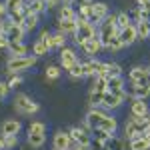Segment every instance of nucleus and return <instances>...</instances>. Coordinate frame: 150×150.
I'll list each match as a JSON object with an SVG mask.
<instances>
[{"label":"nucleus","mask_w":150,"mask_h":150,"mask_svg":"<svg viewBox=\"0 0 150 150\" xmlns=\"http://www.w3.org/2000/svg\"><path fill=\"white\" fill-rule=\"evenodd\" d=\"M84 122H86V128L90 132L102 130L106 134H116V130H118V120L114 116H110L108 112L100 110V108H90L86 118H84Z\"/></svg>","instance_id":"obj_1"},{"label":"nucleus","mask_w":150,"mask_h":150,"mask_svg":"<svg viewBox=\"0 0 150 150\" xmlns=\"http://www.w3.org/2000/svg\"><path fill=\"white\" fill-rule=\"evenodd\" d=\"M116 34H118L116 14H108L102 22L98 24V32H96V36H98V40H100L102 48L108 46V44H110V40H112V38H116Z\"/></svg>","instance_id":"obj_2"},{"label":"nucleus","mask_w":150,"mask_h":150,"mask_svg":"<svg viewBox=\"0 0 150 150\" xmlns=\"http://www.w3.org/2000/svg\"><path fill=\"white\" fill-rule=\"evenodd\" d=\"M44 142H46V124L36 120L28 126V144L32 148H42Z\"/></svg>","instance_id":"obj_3"},{"label":"nucleus","mask_w":150,"mask_h":150,"mask_svg":"<svg viewBox=\"0 0 150 150\" xmlns=\"http://www.w3.org/2000/svg\"><path fill=\"white\" fill-rule=\"evenodd\" d=\"M34 64H36V56H30V54H26V56H12L6 62V70L10 74H20L24 70L32 68Z\"/></svg>","instance_id":"obj_4"},{"label":"nucleus","mask_w":150,"mask_h":150,"mask_svg":"<svg viewBox=\"0 0 150 150\" xmlns=\"http://www.w3.org/2000/svg\"><path fill=\"white\" fill-rule=\"evenodd\" d=\"M14 108H16V112H20L24 116H32L40 110L38 102H34L28 94H16L14 96Z\"/></svg>","instance_id":"obj_5"},{"label":"nucleus","mask_w":150,"mask_h":150,"mask_svg":"<svg viewBox=\"0 0 150 150\" xmlns=\"http://www.w3.org/2000/svg\"><path fill=\"white\" fill-rule=\"evenodd\" d=\"M148 128V120L146 118H136V116H130L124 124V134H126L128 140L136 138V136H142L144 130Z\"/></svg>","instance_id":"obj_6"},{"label":"nucleus","mask_w":150,"mask_h":150,"mask_svg":"<svg viewBox=\"0 0 150 150\" xmlns=\"http://www.w3.org/2000/svg\"><path fill=\"white\" fill-rule=\"evenodd\" d=\"M76 32H74V42L78 44V46H82L84 42H88L90 38H94L96 36V28H94L90 22H86V20H76Z\"/></svg>","instance_id":"obj_7"},{"label":"nucleus","mask_w":150,"mask_h":150,"mask_svg":"<svg viewBox=\"0 0 150 150\" xmlns=\"http://www.w3.org/2000/svg\"><path fill=\"white\" fill-rule=\"evenodd\" d=\"M90 130L88 128H82V126H74L68 130L70 138H72V144L76 146H82V148H90V142H92V134H88Z\"/></svg>","instance_id":"obj_8"},{"label":"nucleus","mask_w":150,"mask_h":150,"mask_svg":"<svg viewBox=\"0 0 150 150\" xmlns=\"http://www.w3.org/2000/svg\"><path fill=\"white\" fill-rule=\"evenodd\" d=\"M110 14V10H108V4L106 2H92L90 6H88V22L92 24H100Z\"/></svg>","instance_id":"obj_9"},{"label":"nucleus","mask_w":150,"mask_h":150,"mask_svg":"<svg viewBox=\"0 0 150 150\" xmlns=\"http://www.w3.org/2000/svg\"><path fill=\"white\" fill-rule=\"evenodd\" d=\"M2 24H4V32H2V34L8 38L10 44H14V42H22L24 40V34H26V32H24V28L20 26V24H12L8 18L2 20Z\"/></svg>","instance_id":"obj_10"},{"label":"nucleus","mask_w":150,"mask_h":150,"mask_svg":"<svg viewBox=\"0 0 150 150\" xmlns=\"http://www.w3.org/2000/svg\"><path fill=\"white\" fill-rule=\"evenodd\" d=\"M82 72H84V76H94V78L104 76V62L90 58L88 62H82Z\"/></svg>","instance_id":"obj_11"},{"label":"nucleus","mask_w":150,"mask_h":150,"mask_svg":"<svg viewBox=\"0 0 150 150\" xmlns=\"http://www.w3.org/2000/svg\"><path fill=\"white\" fill-rule=\"evenodd\" d=\"M74 64H78V56L74 48H60V66L64 70H70Z\"/></svg>","instance_id":"obj_12"},{"label":"nucleus","mask_w":150,"mask_h":150,"mask_svg":"<svg viewBox=\"0 0 150 150\" xmlns=\"http://www.w3.org/2000/svg\"><path fill=\"white\" fill-rule=\"evenodd\" d=\"M116 38L120 40V44H122V46H130V44H134V42L138 40V36H136V26H134V24H130V26H126V28L118 30Z\"/></svg>","instance_id":"obj_13"},{"label":"nucleus","mask_w":150,"mask_h":150,"mask_svg":"<svg viewBox=\"0 0 150 150\" xmlns=\"http://www.w3.org/2000/svg\"><path fill=\"white\" fill-rule=\"evenodd\" d=\"M126 98H128V96H120V94H110V92H104L100 106H104L106 110H116V108H120V106H122V102H124Z\"/></svg>","instance_id":"obj_14"},{"label":"nucleus","mask_w":150,"mask_h":150,"mask_svg":"<svg viewBox=\"0 0 150 150\" xmlns=\"http://www.w3.org/2000/svg\"><path fill=\"white\" fill-rule=\"evenodd\" d=\"M72 146V138H70L68 132L64 130H58L52 138V150H68Z\"/></svg>","instance_id":"obj_15"},{"label":"nucleus","mask_w":150,"mask_h":150,"mask_svg":"<svg viewBox=\"0 0 150 150\" xmlns=\"http://www.w3.org/2000/svg\"><path fill=\"white\" fill-rule=\"evenodd\" d=\"M106 92L120 94V96H128V94H126V86H124V78H122V76L108 78V82H106Z\"/></svg>","instance_id":"obj_16"},{"label":"nucleus","mask_w":150,"mask_h":150,"mask_svg":"<svg viewBox=\"0 0 150 150\" xmlns=\"http://www.w3.org/2000/svg\"><path fill=\"white\" fill-rule=\"evenodd\" d=\"M148 104L146 100H142V98H132V104H130V114L136 116V118H146L148 114Z\"/></svg>","instance_id":"obj_17"},{"label":"nucleus","mask_w":150,"mask_h":150,"mask_svg":"<svg viewBox=\"0 0 150 150\" xmlns=\"http://www.w3.org/2000/svg\"><path fill=\"white\" fill-rule=\"evenodd\" d=\"M82 50H84V54L86 56H90V58H94L100 50H102V44H100V40H98V36H94V38H90L88 42H84L82 44Z\"/></svg>","instance_id":"obj_18"},{"label":"nucleus","mask_w":150,"mask_h":150,"mask_svg":"<svg viewBox=\"0 0 150 150\" xmlns=\"http://www.w3.org/2000/svg\"><path fill=\"white\" fill-rule=\"evenodd\" d=\"M126 94H130L132 98H142V100H146L150 96V86L148 84H132L126 90Z\"/></svg>","instance_id":"obj_19"},{"label":"nucleus","mask_w":150,"mask_h":150,"mask_svg":"<svg viewBox=\"0 0 150 150\" xmlns=\"http://www.w3.org/2000/svg\"><path fill=\"white\" fill-rule=\"evenodd\" d=\"M146 76H148V68H144V66H136L128 74L132 84H146Z\"/></svg>","instance_id":"obj_20"},{"label":"nucleus","mask_w":150,"mask_h":150,"mask_svg":"<svg viewBox=\"0 0 150 150\" xmlns=\"http://www.w3.org/2000/svg\"><path fill=\"white\" fill-rule=\"evenodd\" d=\"M20 128H22V124H20L18 120L10 118V120H6V122L2 124V136H18Z\"/></svg>","instance_id":"obj_21"},{"label":"nucleus","mask_w":150,"mask_h":150,"mask_svg":"<svg viewBox=\"0 0 150 150\" xmlns=\"http://www.w3.org/2000/svg\"><path fill=\"white\" fill-rule=\"evenodd\" d=\"M128 148L130 150H150V138H146L144 134L142 136H136L128 142Z\"/></svg>","instance_id":"obj_22"},{"label":"nucleus","mask_w":150,"mask_h":150,"mask_svg":"<svg viewBox=\"0 0 150 150\" xmlns=\"http://www.w3.org/2000/svg\"><path fill=\"white\" fill-rule=\"evenodd\" d=\"M76 20H58V32L60 34H64V36H68V34H74L76 32Z\"/></svg>","instance_id":"obj_23"},{"label":"nucleus","mask_w":150,"mask_h":150,"mask_svg":"<svg viewBox=\"0 0 150 150\" xmlns=\"http://www.w3.org/2000/svg\"><path fill=\"white\" fill-rule=\"evenodd\" d=\"M114 76H122V68L116 62H104V78H114Z\"/></svg>","instance_id":"obj_24"},{"label":"nucleus","mask_w":150,"mask_h":150,"mask_svg":"<svg viewBox=\"0 0 150 150\" xmlns=\"http://www.w3.org/2000/svg\"><path fill=\"white\" fill-rule=\"evenodd\" d=\"M26 12H30V14H42V12L46 10V4H44V0H30L28 4H26Z\"/></svg>","instance_id":"obj_25"},{"label":"nucleus","mask_w":150,"mask_h":150,"mask_svg":"<svg viewBox=\"0 0 150 150\" xmlns=\"http://www.w3.org/2000/svg\"><path fill=\"white\" fill-rule=\"evenodd\" d=\"M36 26H38V16H36V14H30V12H26V14H24V20H22L24 32H32Z\"/></svg>","instance_id":"obj_26"},{"label":"nucleus","mask_w":150,"mask_h":150,"mask_svg":"<svg viewBox=\"0 0 150 150\" xmlns=\"http://www.w3.org/2000/svg\"><path fill=\"white\" fill-rule=\"evenodd\" d=\"M104 148L106 150H124V140L112 134V136H108V140L104 142Z\"/></svg>","instance_id":"obj_27"},{"label":"nucleus","mask_w":150,"mask_h":150,"mask_svg":"<svg viewBox=\"0 0 150 150\" xmlns=\"http://www.w3.org/2000/svg\"><path fill=\"white\" fill-rule=\"evenodd\" d=\"M58 16H60V20H76V10L70 4H60Z\"/></svg>","instance_id":"obj_28"},{"label":"nucleus","mask_w":150,"mask_h":150,"mask_svg":"<svg viewBox=\"0 0 150 150\" xmlns=\"http://www.w3.org/2000/svg\"><path fill=\"white\" fill-rule=\"evenodd\" d=\"M134 26H136V36H138V40L150 38V28H148V22H146V20H140V22H136Z\"/></svg>","instance_id":"obj_29"},{"label":"nucleus","mask_w":150,"mask_h":150,"mask_svg":"<svg viewBox=\"0 0 150 150\" xmlns=\"http://www.w3.org/2000/svg\"><path fill=\"white\" fill-rule=\"evenodd\" d=\"M8 50H10L12 56H26L28 46H26L24 42H14V44H8Z\"/></svg>","instance_id":"obj_30"},{"label":"nucleus","mask_w":150,"mask_h":150,"mask_svg":"<svg viewBox=\"0 0 150 150\" xmlns=\"http://www.w3.org/2000/svg\"><path fill=\"white\" fill-rule=\"evenodd\" d=\"M106 82H108V78H104V76L94 78V84H92V88H90V92L104 94V92H106Z\"/></svg>","instance_id":"obj_31"},{"label":"nucleus","mask_w":150,"mask_h":150,"mask_svg":"<svg viewBox=\"0 0 150 150\" xmlns=\"http://www.w3.org/2000/svg\"><path fill=\"white\" fill-rule=\"evenodd\" d=\"M48 52H50V50H48V46L42 42V40H40V38H38V40L34 42V46H32V54L38 58V56H44V54H48Z\"/></svg>","instance_id":"obj_32"},{"label":"nucleus","mask_w":150,"mask_h":150,"mask_svg":"<svg viewBox=\"0 0 150 150\" xmlns=\"http://www.w3.org/2000/svg\"><path fill=\"white\" fill-rule=\"evenodd\" d=\"M132 24V18L128 16L126 12H120V14H116V26H118V30H122V28H126Z\"/></svg>","instance_id":"obj_33"},{"label":"nucleus","mask_w":150,"mask_h":150,"mask_svg":"<svg viewBox=\"0 0 150 150\" xmlns=\"http://www.w3.org/2000/svg\"><path fill=\"white\" fill-rule=\"evenodd\" d=\"M150 12H146L142 6H138V8H134V12H132V18H134V22H140V20H148Z\"/></svg>","instance_id":"obj_34"},{"label":"nucleus","mask_w":150,"mask_h":150,"mask_svg":"<svg viewBox=\"0 0 150 150\" xmlns=\"http://www.w3.org/2000/svg\"><path fill=\"white\" fill-rule=\"evenodd\" d=\"M60 66H46V78L48 80H58L60 78Z\"/></svg>","instance_id":"obj_35"},{"label":"nucleus","mask_w":150,"mask_h":150,"mask_svg":"<svg viewBox=\"0 0 150 150\" xmlns=\"http://www.w3.org/2000/svg\"><path fill=\"white\" fill-rule=\"evenodd\" d=\"M4 140V150H12L18 146V136H2Z\"/></svg>","instance_id":"obj_36"},{"label":"nucleus","mask_w":150,"mask_h":150,"mask_svg":"<svg viewBox=\"0 0 150 150\" xmlns=\"http://www.w3.org/2000/svg\"><path fill=\"white\" fill-rule=\"evenodd\" d=\"M52 40H54V48H64L66 46V36L56 32V34H52Z\"/></svg>","instance_id":"obj_37"},{"label":"nucleus","mask_w":150,"mask_h":150,"mask_svg":"<svg viewBox=\"0 0 150 150\" xmlns=\"http://www.w3.org/2000/svg\"><path fill=\"white\" fill-rule=\"evenodd\" d=\"M40 40L48 46V50H52V48H54V40H52V34H50L48 30H44V32L40 34Z\"/></svg>","instance_id":"obj_38"},{"label":"nucleus","mask_w":150,"mask_h":150,"mask_svg":"<svg viewBox=\"0 0 150 150\" xmlns=\"http://www.w3.org/2000/svg\"><path fill=\"white\" fill-rule=\"evenodd\" d=\"M68 74L72 76V78H82V76H84V72H82V64H80V62L74 64V66L68 70Z\"/></svg>","instance_id":"obj_39"},{"label":"nucleus","mask_w":150,"mask_h":150,"mask_svg":"<svg viewBox=\"0 0 150 150\" xmlns=\"http://www.w3.org/2000/svg\"><path fill=\"white\" fill-rule=\"evenodd\" d=\"M68 4L76 10V8H80V6H88V4H92V0H68Z\"/></svg>","instance_id":"obj_40"},{"label":"nucleus","mask_w":150,"mask_h":150,"mask_svg":"<svg viewBox=\"0 0 150 150\" xmlns=\"http://www.w3.org/2000/svg\"><path fill=\"white\" fill-rule=\"evenodd\" d=\"M120 48H124L122 44H120V40H118V38H112V40H110V44L106 46V50H112V52H118Z\"/></svg>","instance_id":"obj_41"},{"label":"nucleus","mask_w":150,"mask_h":150,"mask_svg":"<svg viewBox=\"0 0 150 150\" xmlns=\"http://www.w3.org/2000/svg\"><path fill=\"white\" fill-rule=\"evenodd\" d=\"M8 94H10V86H8V82H0V100H4Z\"/></svg>","instance_id":"obj_42"},{"label":"nucleus","mask_w":150,"mask_h":150,"mask_svg":"<svg viewBox=\"0 0 150 150\" xmlns=\"http://www.w3.org/2000/svg\"><path fill=\"white\" fill-rule=\"evenodd\" d=\"M20 84H22V78H20L18 74H12V78L8 80V86H10V90H12V88H18Z\"/></svg>","instance_id":"obj_43"},{"label":"nucleus","mask_w":150,"mask_h":150,"mask_svg":"<svg viewBox=\"0 0 150 150\" xmlns=\"http://www.w3.org/2000/svg\"><path fill=\"white\" fill-rule=\"evenodd\" d=\"M8 16V10H6V4L4 2H0V20H4Z\"/></svg>","instance_id":"obj_44"},{"label":"nucleus","mask_w":150,"mask_h":150,"mask_svg":"<svg viewBox=\"0 0 150 150\" xmlns=\"http://www.w3.org/2000/svg\"><path fill=\"white\" fill-rule=\"evenodd\" d=\"M8 44H10L8 38H6L4 34H0V48H8Z\"/></svg>","instance_id":"obj_45"},{"label":"nucleus","mask_w":150,"mask_h":150,"mask_svg":"<svg viewBox=\"0 0 150 150\" xmlns=\"http://www.w3.org/2000/svg\"><path fill=\"white\" fill-rule=\"evenodd\" d=\"M44 4H46V8H52L54 4H58V0H44Z\"/></svg>","instance_id":"obj_46"},{"label":"nucleus","mask_w":150,"mask_h":150,"mask_svg":"<svg viewBox=\"0 0 150 150\" xmlns=\"http://www.w3.org/2000/svg\"><path fill=\"white\" fill-rule=\"evenodd\" d=\"M142 8H144V10H146V12H150V0H146V2L142 4Z\"/></svg>","instance_id":"obj_47"},{"label":"nucleus","mask_w":150,"mask_h":150,"mask_svg":"<svg viewBox=\"0 0 150 150\" xmlns=\"http://www.w3.org/2000/svg\"><path fill=\"white\" fill-rule=\"evenodd\" d=\"M68 150H86V148H82V146H76V144H74V146H70Z\"/></svg>","instance_id":"obj_48"},{"label":"nucleus","mask_w":150,"mask_h":150,"mask_svg":"<svg viewBox=\"0 0 150 150\" xmlns=\"http://www.w3.org/2000/svg\"><path fill=\"white\" fill-rule=\"evenodd\" d=\"M144 136H146V138H150V126L146 128V130H144Z\"/></svg>","instance_id":"obj_49"},{"label":"nucleus","mask_w":150,"mask_h":150,"mask_svg":"<svg viewBox=\"0 0 150 150\" xmlns=\"http://www.w3.org/2000/svg\"><path fill=\"white\" fill-rule=\"evenodd\" d=\"M0 150H4V140H2V136H0Z\"/></svg>","instance_id":"obj_50"},{"label":"nucleus","mask_w":150,"mask_h":150,"mask_svg":"<svg viewBox=\"0 0 150 150\" xmlns=\"http://www.w3.org/2000/svg\"><path fill=\"white\" fill-rule=\"evenodd\" d=\"M146 84L150 86V68H148V76H146Z\"/></svg>","instance_id":"obj_51"},{"label":"nucleus","mask_w":150,"mask_h":150,"mask_svg":"<svg viewBox=\"0 0 150 150\" xmlns=\"http://www.w3.org/2000/svg\"><path fill=\"white\" fill-rule=\"evenodd\" d=\"M4 32V24H2V20H0V34Z\"/></svg>","instance_id":"obj_52"},{"label":"nucleus","mask_w":150,"mask_h":150,"mask_svg":"<svg viewBox=\"0 0 150 150\" xmlns=\"http://www.w3.org/2000/svg\"><path fill=\"white\" fill-rule=\"evenodd\" d=\"M146 120H148V126H150V112L146 114Z\"/></svg>","instance_id":"obj_53"},{"label":"nucleus","mask_w":150,"mask_h":150,"mask_svg":"<svg viewBox=\"0 0 150 150\" xmlns=\"http://www.w3.org/2000/svg\"><path fill=\"white\" fill-rule=\"evenodd\" d=\"M136 2H138L140 6H142V4H144V2H146V0H136Z\"/></svg>","instance_id":"obj_54"},{"label":"nucleus","mask_w":150,"mask_h":150,"mask_svg":"<svg viewBox=\"0 0 150 150\" xmlns=\"http://www.w3.org/2000/svg\"><path fill=\"white\" fill-rule=\"evenodd\" d=\"M146 22H148V28H150V16H148V20H146Z\"/></svg>","instance_id":"obj_55"},{"label":"nucleus","mask_w":150,"mask_h":150,"mask_svg":"<svg viewBox=\"0 0 150 150\" xmlns=\"http://www.w3.org/2000/svg\"><path fill=\"white\" fill-rule=\"evenodd\" d=\"M28 2H30V0H24V4H28Z\"/></svg>","instance_id":"obj_56"}]
</instances>
